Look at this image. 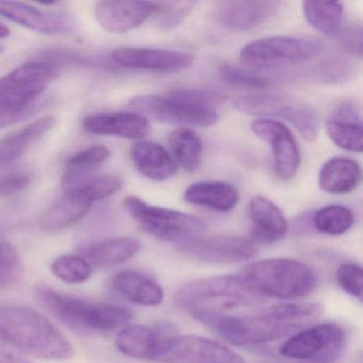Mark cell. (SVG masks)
I'll return each mask as SVG.
<instances>
[{
  "mask_svg": "<svg viewBox=\"0 0 363 363\" xmlns=\"http://www.w3.org/2000/svg\"><path fill=\"white\" fill-rule=\"evenodd\" d=\"M0 335L20 352L67 360L74 354L71 342L43 314L22 305H0Z\"/></svg>",
  "mask_w": 363,
  "mask_h": 363,
  "instance_id": "cell-1",
  "label": "cell"
},
{
  "mask_svg": "<svg viewBox=\"0 0 363 363\" xmlns=\"http://www.w3.org/2000/svg\"><path fill=\"white\" fill-rule=\"evenodd\" d=\"M35 297L44 309L79 335H107L124 328L133 318V312L122 306L84 301L48 286H38Z\"/></svg>",
  "mask_w": 363,
  "mask_h": 363,
  "instance_id": "cell-2",
  "label": "cell"
},
{
  "mask_svg": "<svg viewBox=\"0 0 363 363\" xmlns=\"http://www.w3.org/2000/svg\"><path fill=\"white\" fill-rule=\"evenodd\" d=\"M237 278L250 294L279 299L301 298L318 284L315 272L292 259L256 261L244 267Z\"/></svg>",
  "mask_w": 363,
  "mask_h": 363,
  "instance_id": "cell-3",
  "label": "cell"
},
{
  "mask_svg": "<svg viewBox=\"0 0 363 363\" xmlns=\"http://www.w3.org/2000/svg\"><path fill=\"white\" fill-rule=\"evenodd\" d=\"M178 308L191 315L223 313L254 305L259 297L244 290L237 276H212L186 282L174 296Z\"/></svg>",
  "mask_w": 363,
  "mask_h": 363,
  "instance_id": "cell-4",
  "label": "cell"
},
{
  "mask_svg": "<svg viewBox=\"0 0 363 363\" xmlns=\"http://www.w3.org/2000/svg\"><path fill=\"white\" fill-rule=\"evenodd\" d=\"M193 318L238 346L263 345L296 330L292 325L272 315L267 309L252 315L199 313Z\"/></svg>",
  "mask_w": 363,
  "mask_h": 363,
  "instance_id": "cell-5",
  "label": "cell"
},
{
  "mask_svg": "<svg viewBox=\"0 0 363 363\" xmlns=\"http://www.w3.org/2000/svg\"><path fill=\"white\" fill-rule=\"evenodd\" d=\"M129 216L146 233L164 242H182L201 237L206 230L203 220L177 210L150 205L129 195L123 201Z\"/></svg>",
  "mask_w": 363,
  "mask_h": 363,
  "instance_id": "cell-6",
  "label": "cell"
},
{
  "mask_svg": "<svg viewBox=\"0 0 363 363\" xmlns=\"http://www.w3.org/2000/svg\"><path fill=\"white\" fill-rule=\"evenodd\" d=\"M324 50V43L318 40L274 35L255 40L244 46L240 52V61L252 69H273L312 60Z\"/></svg>",
  "mask_w": 363,
  "mask_h": 363,
  "instance_id": "cell-7",
  "label": "cell"
},
{
  "mask_svg": "<svg viewBox=\"0 0 363 363\" xmlns=\"http://www.w3.org/2000/svg\"><path fill=\"white\" fill-rule=\"evenodd\" d=\"M50 61H29L0 78V109L21 110L37 103L40 95L58 77Z\"/></svg>",
  "mask_w": 363,
  "mask_h": 363,
  "instance_id": "cell-8",
  "label": "cell"
},
{
  "mask_svg": "<svg viewBox=\"0 0 363 363\" xmlns=\"http://www.w3.org/2000/svg\"><path fill=\"white\" fill-rule=\"evenodd\" d=\"M345 331L331 323L315 325L289 337L280 354L293 360L311 363H333L345 347Z\"/></svg>",
  "mask_w": 363,
  "mask_h": 363,
  "instance_id": "cell-9",
  "label": "cell"
},
{
  "mask_svg": "<svg viewBox=\"0 0 363 363\" xmlns=\"http://www.w3.org/2000/svg\"><path fill=\"white\" fill-rule=\"evenodd\" d=\"M129 106L139 111L144 118L147 116L158 122L169 124L207 128L216 125L218 121V114L213 108L194 105L169 94L167 96L138 95L129 101Z\"/></svg>",
  "mask_w": 363,
  "mask_h": 363,
  "instance_id": "cell-10",
  "label": "cell"
},
{
  "mask_svg": "<svg viewBox=\"0 0 363 363\" xmlns=\"http://www.w3.org/2000/svg\"><path fill=\"white\" fill-rule=\"evenodd\" d=\"M177 250L189 258L212 264L243 262L258 255L256 244L240 235L197 237L178 244Z\"/></svg>",
  "mask_w": 363,
  "mask_h": 363,
  "instance_id": "cell-11",
  "label": "cell"
},
{
  "mask_svg": "<svg viewBox=\"0 0 363 363\" xmlns=\"http://www.w3.org/2000/svg\"><path fill=\"white\" fill-rule=\"evenodd\" d=\"M250 129L271 147L276 177L284 182L294 177L301 165V152L292 131L282 123L269 118L252 121Z\"/></svg>",
  "mask_w": 363,
  "mask_h": 363,
  "instance_id": "cell-12",
  "label": "cell"
},
{
  "mask_svg": "<svg viewBox=\"0 0 363 363\" xmlns=\"http://www.w3.org/2000/svg\"><path fill=\"white\" fill-rule=\"evenodd\" d=\"M159 363H245L230 348L199 335H172Z\"/></svg>",
  "mask_w": 363,
  "mask_h": 363,
  "instance_id": "cell-13",
  "label": "cell"
},
{
  "mask_svg": "<svg viewBox=\"0 0 363 363\" xmlns=\"http://www.w3.org/2000/svg\"><path fill=\"white\" fill-rule=\"evenodd\" d=\"M0 16L42 35H69L77 26L69 12L44 10L30 4L16 1H0Z\"/></svg>",
  "mask_w": 363,
  "mask_h": 363,
  "instance_id": "cell-14",
  "label": "cell"
},
{
  "mask_svg": "<svg viewBox=\"0 0 363 363\" xmlns=\"http://www.w3.org/2000/svg\"><path fill=\"white\" fill-rule=\"evenodd\" d=\"M116 65L128 69L173 74L191 67L194 56L182 50L160 48H118L112 52Z\"/></svg>",
  "mask_w": 363,
  "mask_h": 363,
  "instance_id": "cell-15",
  "label": "cell"
},
{
  "mask_svg": "<svg viewBox=\"0 0 363 363\" xmlns=\"http://www.w3.org/2000/svg\"><path fill=\"white\" fill-rule=\"evenodd\" d=\"M280 1L272 0H233L218 3L216 18L220 26L233 33L258 28L273 18L281 8Z\"/></svg>",
  "mask_w": 363,
  "mask_h": 363,
  "instance_id": "cell-16",
  "label": "cell"
},
{
  "mask_svg": "<svg viewBox=\"0 0 363 363\" xmlns=\"http://www.w3.org/2000/svg\"><path fill=\"white\" fill-rule=\"evenodd\" d=\"M172 335L163 327L127 325L118 333L116 346L125 356L158 362Z\"/></svg>",
  "mask_w": 363,
  "mask_h": 363,
  "instance_id": "cell-17",
  "label": "cell"
},
{
  "mask_svg": "<svg viewBox=\"0 0 363 363\" xmlns=\"http://www.w3.org/2000/svg\"><path fill=\"white\" fill-rule=\"evenodd\" d=\"M157 3L101 1L95 6V18L108 33H123L138 28L156 12Z\"/></svg>",
  "mask_w": 363,
  "mask_h": 363,
  "instance_id": "cell-18",
  "label": "cell"
},
{
  "mask_svg": "<svg viewBox=\"0 0 363 363\" xmlns=\"http://www.w3.org/2000/svg\"><path fill=\"white\" fill-rule=\"evenodd\" d=\"M248 218L252 222L250 240L254 243H274L288 233V220L284 212L265 196L258 195L250 199Z\"/></svg>",
  "mask_w": 363,
  "mask_h": 363,
  "instance_id": "cell-19",
  "label": "cell"
},
{
  "mask_svg": "<svg viewBox=\"0 0 363 363\" xmlns=\"http://www.w3.org/2000/svg\"><path fill=\"white\" fill-rule=\"evenodd\" d=\"M84 130L97 135H111L138 140L150 133L147 118L135 112H108L86 116L82 121Z\"/></svg>",
  "mask_w": 363,
  "mask_h": 363,
  "instance_id": "cell-20",
  "label": "cell"
},
{
  "mask_svg": "<svg viewBox=\"0 0 363 363\" xmlns=\"http://www.w3.org/2000/svg\"><path fill=\"white\" fill-rule=\"evenodd\" d=\"M326 131L331 141L342 150L359 154L362 152V122L360 112L354 106H340L327 120Z\"/></svg>",
  "mask_w": 363,
  "mask_h": 363,
  "instance_id": "cell-21",
  "label": "cell"
},
{
  "mask_svg": "<svg viewBox=\"0 0 363 363\" xmlns=\"http://www.w3.org/2000/svg\"><path fill=\"white\" fill-rule=\"evenodd\" d=\"M131 160L141 175L155 182H163L175 175V160L160 144L140 141L130 150Z\"/></svg>",
  "mask_w": 363,
  "mask_h": 363,
  "instance_id": "cell-22",
  "label": "cell"
},
{
  "mask_svg": "<svg viewBox=\"0 0 363 363\" xmlns=\"http://www.w3.org/2000/svg\"><path fill=\"white\" fill-rule=\"evenodd\" d=\"M56 122L55 116H44L0 139V167H7L24 156L33 144L54 128Z\"/></svg>",
  "mask_w": 363,
  "mask_h": 363,
  "instance_id": "cell-23",
  "label": "cell"
},
{
  "mask_svg": "<svg viewBox=\"0 0 363 363\" xmlns=\"http://www.w3.org/2000/svg\"><path fill=\"white\" fill-rule=\"evenodd\" d=\"M141 248V243L135 238H110L86 248L82 257L93 269H107L130 260L139 254Z\"/></svg>",
  "mask_w": 363,
  "mask_h": 363,
  "instance_id": "cell-24",
  "label": "cell"
},
{
  "mask_svg": "<svg viewBox=\"0 0 363 363\" xmlns=\"http://www.w3.org/2000/svg\"><path fill=\"white\" fill-rule=\"evenodd\" d=\"M112 286L122 296L137 305L158 306L164 297V292L158 282L131 269L116 274L112 279Z\"/></svg>",
  "mask_w": 363,
  "mask_h": 363,
  "instance_id": "cell-25",
  "label": "cell"
},
{
  "mask_svg": "<svg viewBox=\"0 0 363 363\" xmlns=\"http://www.w3.org/2000/svg\"><path fill=\"white\" fill-rule=\"evenodd\" d=\"M361 182V169L356 161L345 157H335L327 161L318 174V186L330 194L352 192Z\"/></svg>",
  "mask_w": 363,
  "mask_h": 363,
  "instance_id": "cell-26",
  "label": "cell"
},
{
  "mask_svg": "<svg viewBox=\"0 0 363 363\" xmlns=\"http://www.w3.org/2000/svg\"><path fill=\"white\" fill-rule=\"evenodd\" d=\"M184 201L218 212L231 211L239 203V193L231 184L222 182H201L191 184Z\"/></svg>",
  "mask_w": 363,
  "mask_h": 363,
  "instance_id": "cell-27",
  "label": "cell"
},
{
  "mask_svg": "<svg viewBox=\"0 0 363 363\" xmlns=\"http://www.w3.org/2000/svg\"><path fill=\"white\" fill-rule=\"evenodd\" d=\"M92 201L79 193H65V196L52 205L41 220L46 231H60L69 228L82 220L92 208Z\"/></svg>",
  "mask_w": 363,
  "mask_h": 363,
  "instance_id": "cell-28",
  "label": "cell"
},
{
  "mask_svg": "<svg viewBox=\"0 0 363 363\" xmlns=\"http://www.w3.org/2000/svg\"><path fill=\"white\" fill-rule=\"evenodd\" d=\"M111 152L106 146L97 144L72 156L65 163V173L62 177V186L65 193L82 184L84 180L93 176L95 169L101 167Z\"/></svg>",
  "mask_w": 363,
  "mask_h": 363,
  "instance_id": "cell-29",
  "label": "cell"
},
{
  "mask_svg": "<svg viewBox=\"0 0 363 363\" xmlns=\"http://www.w3.org/2000/svg\"><path fill=\"white\" fill-rule=\"evenodd\" d=\"M169 147L174 160L189 173H193L201 164L203 154V142L194 130L190 128H178L169 135Z\"/></svg>",
  "mask_w": 363,
  "mask_h": 363,
  "instance_id": "cell-30",
  "label": "cell"
},
{
  "mask_svg": "<svg viewBox=\"0 0 363 363\" xmlns=\"http://www.w3.org/2000/svg\"><path fill=\"white\" fill-rule=\"evenodd\" d=\"M303 12L310 26L323 35H335L341 28L343 20V6L341 3L303 1Z\"/></svg>",
  "mask_w": 363,
  "mask_h": 363,
  "instance_id": "cell-31",
  "label": "cell"
},
{
  "mask_svg": "<svg viewBox=\"0 0 363 363\" xmlns=\"http://www.w3.org/2000/svg\"><path fill=\"white\" fill-rule=\"evenodd\" d=\"M277 116L288 121L308 142L315 141L318 135V120L314 110L303 103L289 99L278 111Z\"/></svg>",
  "mask_w": 363,
  "mask_h": 363,
  "instance_id": "cell-32",
  "label": "cell"
},
{
  "mask_svg": "<svg viewBox=\"0 0 363 363\" xmlns=\"http://www.w3.org/2000/svg\"><path fill=\"white\" fill-rule=\"evenodd\" d=\"M354 223L350 208L342 205H329L318 210L313 216V225L318 233L340 235L347 233Z\"/></svg>",
  "mask_w": 363,
  "mask_h": 363,
  "instance_id": "cell-33",
  "label": "cell"
},
{
  "mask_svg": "<svg viewBox=\"0 0 363 363\" xmlns=\"http://www.w3.org/2000/svg\"><path fill=\"white\" fill-rule=\"evenodd\" d=\"M52 272L62 281L77 284L90 279L93 269L82 256L63 255L54 261L52 264Z\"/></svg>",
  "mask_w": 363,
  "mask_h": 363,
  "instance_id": "cell-34",
  "label": "cell"
},
{
  "mask_svg": "<svg viewBox=\"0 0 363 363\" xmlns=\"http://www.w3.org/2000/svg\"><path fill=\"white\" fill-rule=\"evenodd\" d=\"M288 97L278 94H252L235 99V109L250 116H277L280 108L288 101Z\"/></svg>",
  "mask_w": 363,
  "mask_h": 363,
  "instance_id": "cell-35",
  "label": "cell"
},
{
  "mask_svg": "<svg viewBox=\"0 0 363 363\" xmlns=\"http://www.w3.org/2000/svg\"><path fill=\"white\" fill-rule=\"evenodd\" d=\"M122 186V179L118 176L93 175L67 193H79L86 197L89 201L94 203V201H101L106 197L111 196L114 193L120 191Z\"/></svg>",
  "mask_w": 363,
  "mask_h": 363,
  "instance_id": "cell-36",
  "label": "cell"
},
{
  "mask_svg": "<svg viewBox=\"0 0 363 363\" xmlns=\"http://www.w3.org/2000/svg\"><path fill=\"white\" fill-rule=\"evenodd\" d=\"M197 3L195 1H164L157 3V24L163 30L177 27L186 16L194 9Z\"/></svg>",
  "mask_w": 363,
  "mask_h": 363,
  "instance_id": "cell-37",
  "label": "cell"
},
{
  "mask_svg": "<svg viewBox=\"0 0 363 363\" xmlns=\"http://www.w3.org/2000/svg\"><path fill=\"white\" fill-rule=\"evenodd\" d=\"M223 79L228 84L239 88L250 90H263L269 88L271 82L264 76L259 75L252 69H240V67L225 65L220 69Z\"/></svg>",
  "mask_w": 363,
  "mask_h": 363,
  "instance_id": "cell-38",
  "label": "cell"
},
{
  "mask_svg": "<svg viewBox=\"0 0 363 363\" xmlns=\"http://www.w3.org/2000/svg\"><path fill=\"white\" fill-rule=\"evenodd\" d=\"M337 281L347 294L362 301V267L354 263H344L337 271Z\"/></svg>",
  "mask_w": 363,
  "mask_h": 363,
  "instance_id": "cell-39",
  "label": "cell"
},
{
  "mask_svg": "<svg viewBox=\"0 0 363 363\" xmlns=\"http://www.w3.org/2000/svg\"><path fill=\"white\" fill-rule=\"evenodd\" d=\"M33 174L29 169H16L0 178V196L10 197L26 190L33 182Z\"/></svg>",
  "mask_w": 363,
  "mask_h": 363,
  "instance_id": "cell-40",
  "label": "cell"
},
{
  "mask_svg": "<svg viewBox=\"0 0 363 363\" xmlns=\"http://www.w3.org/2000/svg\"><path fill=\"white\" fill-rule=\"evenodd\" d=\"M169 95L203 107L212 108V105L218 101V94L201 89H177Z\"/></svg>",
  "mask_w": 363,
  "mask_h": 363,
  "instance_id": "cell-41",
  "label": "cell"
},
{
  "mask_svg": "<svg viewBox=\"0 0 363 363\" xmlns=\"http://www.w3.org/2000/svg\"><path fill=\"white\" fill-rule=\"evenodd\" d=\"M340 44L346 52L361 58L363 52L362 28L361 26L354 25V26L343 29L340 33Z\"/></svg>",
  "mask_w": 363,
  "mask_h": 363,
  "instance_id": "cell-42",
  "label": "cell"
},
{
  "mask_svg": "<svg viewBox=\"0 0 363 363\" xmlns=\"http://www.w3.org/2000/svg\"><path fill=\"white\" fill-rule=\"evenodd\" d=\"M40 109L39 101L25 109L21 110H5L0 109V129L4 127L16 124L25 118H30L33 114Z\"/></svg>",
  "mask_w": 363,
  "mask_h": 363,
  "instance_id": "cell-43",
  "label": "cell"
},
{
  "mask_svg": "<svg viewBox=\"0 0 363 363\" xmlns=\"http://www.w3.org/2000/svg\"><path fill=\"white\" fill-rule=\"evenodd\" d=\"M0 363H29L3 335H0Z\"/></svg>",
  "mask_w": 363,
  "mask_h": 363,
  "instance_id": "cell-44",
  "label": "cell"
},
{
  "mask_svg": "<svg viewBox=\"0 0 363 363\" xmlns=\"http://www.w3.org/2000/svg\"><path fill=\"white\" fill-rule=\"evenodd\" d=\"M10 35V30L7 26L0 23V39H5Z\"/></svg>",
  "mask_w": 363,
  "mask_h": 363,
  "instance_id": "cell-45",
  "label": "cell"
},
{
  "mask_svg": "<svg viewBox=\"0 0 363 363\" xmlns=\"http://www.w3.org/2000/svg\"><path fill=\"white\" fill-rule=\"evenodd\" d=\"M3 54V48H0V55Z\"/></svg>",
  "mask_w": 363,
  "mask_h": 363,
  "instance_id": "cell-46",
  "label": "cell"
}]
</instances>
